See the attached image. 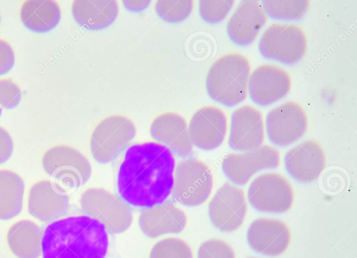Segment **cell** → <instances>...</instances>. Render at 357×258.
Segmentation results:
<instances>
[{"mask_svg": "<svg viewBox=\"0 0 357 258\" xmlns=\"http://www.w3.org/2000/svg\"><path fill=\"white\" fill-rule=\"evenodd\" d=\"M175 160L172 152L157 142L129 147L119 167L117 187L129 205L150 208L165 202L174 184Z\"/></svg>", "mask_w": 357, "mask_h": 258, "instance_id": "1", "label": "cell"}, {"mask_svg": "<svg viewBox=\"0 0 357 258\" xmlns=\"http://www.w3.org/2000/svg\"><path fill=\"white\" fill-rule=\"evenodd\" d=\"M107 232L88 216H70L50 223L43 231V258H105Z\"/></svg>", "mask_w": 357, "mask_h": 258, "instance_id": "2", "label": "cell"}, {"mask_svg": "<svg viewBox=\"0 0 357 258\" xmlns=\"http://www.w3.org/2000/svg\"><path fill=\"white\" fill-rule=\"evenodd\" d=\"M250 70L249 61L242 54L221 56L213 63L206 77L208 95L228 107L240 103L247 95Z\"/></svg>", "mask_w": 357, "mask_h": 258, "instance_id": "3", "label": "cell"}, {"mask_svg": "<svg viewBox=\"0 0 357 258\" xmlns=\"http://www.w3.org/2000/svg\"><path fill=\"white\" fill-rule=\"evenodd\" d=\"M79 204L82 211L103 225L112 234L126 232L131 225V206L119 196L102 188H90L83 192Z\"/></svg>", "mask_w": 357, "mask_h": 258, "instance_id": "4", "label": "cell"}, {"mask_svg": "<svg viewBox=\"0 0 357 258\" xmlns=\"http://www.w3.org/2000/svg\"><path fill=\"white\" fill-rule=\"evenodd\" d=\"M42 165L51 181L66 192L84 185L92 172L89 160L78 150L66 145L48 149L43 156Z\"/></svg>", "mask_w": 357, "mask_h": 258, "instance_id": "5", "label": "cell"}, {"mask_svg": "<svg viewBox=\"0 0 357 258\" xmlns=\"http://www.w3.org/2000/svg\"><path fill=\"white\" fill-rule=\"evenodd\" d=\"M213 183L209 167L197 158H188L180 161L174 169L171 194L178 203L195 206L208 198Z\"/></svg>", "mask_w": 357, "mask_h": 258, "instance_id": "6", "label": "cell"}, {"mask_svg": "<svg viewBox=\"0 0 357 258\" xmlns=\"http://www.w3.org/2000/svg\"><path fill=\"white\" fill-rule=\"evenodd\" d=\"M135 135L136 128L130 119L120 115L110 116L101 121L92 133V156L101 164L109 163L126 149Z\"/></svg>", "mask_w": 357, "mask_h": 258, "instance_id": "7", "label": "cell"}, {"mask_svg": "<svg viewBox=\"0 0 357 258\" xmlns=\"http://www.w3.org/2000/svg\"><path fill=\"white\" fill-rule=\"evenodd\" d=\"M305 36L298 26L273 24L262 34L259 42L260 53L267 59L284 63H295L304 55Z\"/></svg>", "mask_w": 357, "mask_h": 258, "instance_id": "8", "label": "cell"}, {"mask_svg": "<svg viewBox=\"0 0 357 258\" xmlns=\"http://www.w3.org/2000/svg\"><path fill=\"white\" fill-rule=\"evenodd\" d=\"M250 204L259 211L284 213L290 209L294 194L291 184L275 173L264 174L251 183L248 192Z\"/></svg>", "mask_w": 357, "mask_h": 258, "instance_id": "9", "label": "cell"}, {"mask_svg": "<svg viewBox=\"0 0 357 258\" xmlns=\"http://www.w3.org/2000/svg\"><path fill=\"white\" fill-rule=\"evenodd\" d=\"M266 128L272 143L280 146H288L299 139L306 132L307 116L300 105L287 101L268 113Z\"/></svg>", "mask_w": 357, "mask_h": 258, "instance_id": "10", "label": "cell"}, {"mask_svg": "<svg viewBox=\"0 0 357 258\" xmlns=\"http://www.w3.org/2000/svg\"><path fill=\"white\" fill-rule=\"evenodd\" d=\"M247 204L243 190L224 183L208 205V215L213 225L224 232H234L243 224Z\"/></svg>", "mask_w": 357, "mask_h": 258, "instance_id": "11", "label": "cell"}, {"mask_svg": "<svg viewBox=\"0 0 357 258\" xmlns=\"http://www.w3.org/2000/svg\"><path fill=\"white\" fill-rule=\"evenodd\" d=\"M280 164V153L273 146L264 145L241 153L227 155L222 164L225 175L234 183L243 185L257 172L275 169Z\"/></svg>", "mask_w": 357, "mask_h": 258, "instance_id": "12", "label": "cell"}, {"mask_svg": "<svg viewBox=\"0 0 357 258\" xmlns=\"http://www.w3.org/2000/svg\"><path fill=\"white\" fill-rule=\"evenodd\" d=\"M70 207L66 192L51 181H40L29 190L27 208L29 214L38 220L51 223L64 216Z\"/></svg>", "mask_w": 357, "mask_h": 258, "instance_id": "13", "label": "cell"}, {"mask_svg": "<svg viewBox=\"0 0 357 258\" xmlns=\"http://www.w3.org/2000/svg\"><path fill=\"white\" fill-rule=\"evenodd\" d=\"M290 86V77L284 69L265 64L255 69L249 77L248 91L254 103L266 106L284 97Z\"/></svg>", "mask_w": 357, "mask_h": 258, "instance_id": "14", "label": "cell"}, {"mask_svg": "<svg viewBox=\"0 0 357 258\" xmlns=\"http://www.w3.org/2000/svg\"><path fill=\"white\" fill-rule=\"evenodd\" d=\"M190 140L196 147L212 150L223 142L227 128L225 113L215 107H204L197 110L188 126Z\"/></svg>", "mask_w": 357, "mask_h": 258, "instance_id": "15", "label": "cell"}, {"mask_svg": "<svg viewBox=\"0 0 357 258\" xmlns=\"http://www.w3.org/2000/svg\"><path fill=\"white\" fill-rule=\"evenodd\" d=\"M264 128L261 113L250 106H242L231 116L229 146L236 151H247L261 146Z\"/></svg>", "mask_w": 357, "mask_h": 258, "instance_id": "16", "label": "cell"}, {"mask_svg": "<svg viewBox=\"0 0 357 258\" xmlns=\"http://www.w3.org/2000/svg\"><path fill=\"white\" fill-rule=\"evenodd\" d=\"M247 239L250 247L255 251L275 257L287 250L291 234L287 225L282 221L259 218L250 224Z\"/></svg>", "mask_w": 357, "mask_h": 258, "instance_id": "17", "label": "cell"}, {"mask_svg": "<svg viewBox=\"0 0 357 258\" xmlns=\"http://www.w3.org/2000/svg\"><path fill=\"white\" fill-rule=\"evenodd\" d=\"M186 222L185 213L172 200L144 208L139 217L142 232L150 238L181 232Z\"/></svg>", "mask_w": 357, "mask_h": 258, "instance_id": "18", "label": "cell"}, {"mask_svg": "<svg viewBox=\"0 0 357 258\" xmlns=\"http://www.w3.org/2000/svg\"><path fill=\"white\" fill-rule=\"evenodd\" d=\"M284 166L288 173L300 182L316 180L325 167L326 158L321 146L315 141H305L285 155Z\"/></svg>", "mask_w": 357, "mask_h": 258, "instance_id": "19", "label": "cell"}, {"mask_svg": "<svg viewBox=\"0 0 357 258\" xmlns=\"http://www.w3.org/2000/svg\"><path fill=\"white\" fill-rule=\"evenodd\" d=\"M150 133L154 139L180 157L186 158L192 153L193 144L186 121L179 114L168 112L158 116L151 125Z\"/></svg>", "mask_w": 357, "mask_h": 258, "instance_id": "20", "label": "cell"}, {"mask_svg": "<svg viewBox=\"0 0 357 258\" xmlns=\"http://www.w3.org/2000/svg\"><path fill=\"white\" fill-rule=\"evenodd\" d=\"M266 22V14L257 1H243L228 21L227 30L231 40L246 46L257 38Z\"/></svg>", "mask_w": 357, "mask_h": 258, "instance_id": "21", "label": "cell"}, {"mask_svg": "<svg viewBox=\"0 0 357 258\" xmlns=\"http://www.w3.org/2000/svg\"><path fill=\"white\" fill-rule=\"evenodd\" d=\"M43 232L34 222L21 220L8 229L6 238L13 253L18 258H38L42 255Z\"/></svg>", "mask_w": 357, "mask_h": 258, "instance_id": "22", "label": "cell"}, {"mask_svg": "<svg viewBox=\"0 0 357 258\" xmlns=\"http://www.w3.org/2000/svg\"><path fill=\"white\" fill-rule=\"evenodd\" d=\"M118 13L116 1H74L72 4L75 21L89 30L107 27L116 20Z\"/></svg>", "mask_w": 357, "mask_h": 258, "instance_id": "23", "label": "cell"}, {"mask_svg": "<svg viewBox=\"0 0 357 258\" xmlns=\"http://www.w3.org/2000/svg\"><path fill=\"white\" fill-rule=\"evenodd\" d=\"M20 15L27 29L37 33H45L59 24L61 10L54 1H26L20 8Z\"/></svg>", "mask_w": 357, "mask_h": 258, "instance_id": "24", "label": "cell"}, {"mask_svg": "<svg viewBox=\"0 0 357 258\" xmlns=\"http://www.w3.org/2000/svg\"><path fill=\"white\" fill-rule=\"evenodd\" d=\"M24 188L23 179L16 172L0 170V220H8L21 213Z\"/></svg>", "mask_w": 357, "mask_h": 258, "instance_id": "25", "label": "cell"}, {"mask_svg": "<svg viewBox=\"0 0 357 258\" xmlns=\"http://www.w3.org/2000/svg\"><path fill=\"white\" fill-rule=\"evenodd\" d=\"M262 7L270 17L279 20H296L307 9L308 1H264Z\"/></svg>", "mask_w": 357, "mask_h": 258, "instance_id": "26", "label": "cell"}, {"mask_svg": "<svg viewBox=\"0 0 357 258\" xmlns=\"http://www.w3.org/2000/svg\"><path fill=\"white\" fill-rule=\"evenodd\" d=\"M149 258H193L188 244L178 238H167L152 248Z\"/></svg>", "mask_w": 357, "mask_h": 258, "instance_id": "27", "label": "cell"}, {"mask_svg": "<svg viewBox=\"0 0 357 258\" xmlns=\"http://www.w3.org/2000/svg\"><path fill=\"white\" fill-rule=\"evenodd\" d=\"M193 8L192 1H158L157 14L164 20L178 22L186 19Z\"/></svg>", "mask_w": 357, "mask_h": 258, "instance_id": "28", "label": "cell"}, {"mask_svg": "<svg viewBox=\"0 0 357 258\" xmlns=\"http://www.w3.org/2000/svg\"><path fill=\"white\" fill-rule=\"evenodd\" d=\"M234 3V1H200L199 13L206 22L217 23L227 15Z\"/></svg>", "mask_w": 357, "mask_h": 258, "instance_id": "29", "label": "cell"}, {"mask_svg": "<svg viewBox=\"0 0 357 258\" xmlns=\"http://www.w3.org/2000/svg\"><path fill=\"white\" fill-rule=\"evenodd\" d=\"M197 258H235L232 248L216 238L204 242L198 250Z\"/></svg>", "mask_w": 357, "mask_h": 258, "instance_id": "30", "label": "cell"}, {"mask_svg": "<svg viewBox=\"0 0 357 258\" xmlns=\"http://www.w3.org/2000/svg\"><path fill=\"white\" fill-rule=\"evenodd\" d=\"M22 98L18 85L10 79H0V105L6 109L16 107Z\"/></svg>", "mask_w": 357, "mask_h": 258, "instance_id": "31", "label": "cell"}, {"mask_svg": "<svg viewBox=\"0 0 357 258\" xmlns=\"http://www.w3.org/2000/svg\"><path fill=\"white\" fill-rule=\"evenodd\" d=\"M15 54L11 46L0 39V76L8 73L13 67Z\"/></svg>", "mask_w": 357, "mask_h": 258, "instance_id": "32", "label": "cell"}, {"mask_svg": "<svg viewBox=\"0 0 357 258\" xmlns=\"http://www.w3.org/2000/svg\"><path fill=\"white\" fill-rule=\"evenodd\" d=\"M13 142L10 135L0 126V165L6 162L12 155Z\"/></svg>", "mask_w": 357, "mask_h": 258, "instance_id": "33", "label": "cell"}, {"mask_svg": "<svg viewBox=\"0 0 357 258\" xmlns=\"http://www.w3.org/2000/svg\"><path fill=\"white\" fill-rule=\"evenodd\" d=\"M126 8L130 11H139L146 8L150 3V1H123Z\"/></svg>", "mask_w": 357, "mask_h": 258, "instance_id": "34", "label": "cell"}, {"mask_svg": "<svg viewBox=\"0 0 357 258\" xmlns=\"http://www.w3.org/2000/svg\"><path fill=\"white\" fill-rule=\"evenodd\" d=\"M0 22H1V17H0Z\"/></svg>", "mask_w": 357, "mask_h": 258, "instance_id": "35", "label": "cell"}, {"mask_svg": "<svg viewBox=\"0 0 357 258\" xmlns=\"http://www.w3.org/2000/svg\"><path fill=\"white\" fill-rule=\"evenodd\" d=\"M250 258H253V257H250Z\"/></svg>", "mask_w": 357, "mask_h": 258, "instance_id": "36", "label": "cell"}]
</instances>
